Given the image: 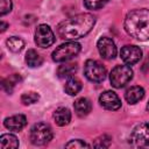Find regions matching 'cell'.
Instances as JSON below:
<instances>
[{
    "label": "cell",
    "mask_w": 149,
    "mask_h": 149,
    "mask_svg": "<svg viewBox=\"0 0 149 149\" xmlns=\"http://www.w3.org/2000/svg\"><path fill=\"white\" fill-rule=\"evenodd\" d=\"M83 85H81V81L76 78V77H70L68 78L65 85H64V91L69 94V95H76L80 90H81Z\"/></svg>",
    "instance_id": "obj_16"
},
{
    "label": "cell",
    "mask_w": 149,
    "mask_h": 149,
    "mask_svg": "<svg viewBox=\"0 0 149 149\" xmlns=\"http://www.w3.org/2000/svg\"><path fill=\"white\" fill-rule=\"evenodd\" d=\"M147 109L149 111V102H148V105H147Z\"/></svg>",
    "instance_id": "obj_28"
},
{
    "label": "cell",
    "mask_w": 149,
    "mask_h": 149,
    "mask_svg": "<svg viewBox=\"0 0 149 149\" xmlns=\"http://www.w3.org/2000/svg\"><path fill=\"white\" fill-rule=\"evenodd\" d=\"M111 142H112L111 136H108V135H101V136H99V137H97L94 140L93 147H95V148H108L109 144H111Z\"/></svg>",
    "instance_id": "obj_23"
},
{
    "label": "cell",
    "mask_w": 149,
    "mask_h": 149,
    "mask_svg": "<svg viewBox=\"0 0 149 149\" xmlns=\"http://www.w3.org/2000/svg\"><path fill=\"white\" fill-rule=\"evenodd\" d=\"M54 120L57 126H66L71 121V112L66 107H58L54 112Z\"/></svg>",
    "instance_id": "obj_13"
},
{
    "label": "cell",
    "mask_w": 149,
    "mask_h": 149,
    "mask_svg": "<svg viewBox=\"0 0 149 149\" xmlns=\"http://www.w3.org/2000/svg\"><path fill=\"white\" fill-rule=\"evenodd\" d=\"M52 139V130L44 122L35 123L30 129V141L35 146H44Z\"/></svg>",
    "instance_id": "obj_4"
},
{
    "label": "cell",
    "mask_w": 149,
    "mask_h": 149,
    "mask_svg": "<svg viewBox=\"0 0 149 149\" xmlns=\"http://www.w3.org/2000/svg\"><path fill=\"white\" fill-rule=\"evenodd\" d=\"M19 147V140L13 134H2L0 137L1 149H15Z\"/></svg>",
    "instance_id": "obj_17"
},
{
    "label": "cell",
    "mask_w": 149,
    "mask_h": 149,
    "mask_svg": "<svg viewBox=\"0 0 149 149\" xmlns=\"http://www.w3.org/2000/svg\"><path fill=\"white\" fill-rule=\"evenodd\" d=\"M0 28H1V31H5V30H6V28H7V23L1 22V23H0Z\"/></svg>",
    "instance_id": "obj_27"
},
{
    "label": "cell",
    "mask_w": 149,
    "mask_h": 149,
    "mask_svg": "<svg viewBox=\"0 0 149 149\" xmlns=\"http://www.w3.org/2000/svg\"><path fill=\"white\" fill-rule=\"evenodd\" d=\"M90 146L87 143H85L81 140H72L70 142H68L65 144V148H74V149H79V148H88Z\"/></svg>",
    "instance_id": "obj_26"
},
{
    "label": "cell",
    "mask_w": 149,
    "mask_h": 149,
    "mask_svg": "<svg viewBox=\"0 0 149 149\" xmlns=\"http://www.w3.org/2000/svg\"><path fill=\"white\" fill-rule=\"evenodd\" d=\"M26 62L28 64V66L30 68H37L42 64L43 58L40 56V54L34 50V49H29L26 54Z\"/></svg>",
    "instance_id": "obj_19"
},
{
    "label": "cell",
    "mask_w": 149,
    "mask_h": 149,
    "mask_svg": "<svg viewBox=\"0 0 149 149\" xmlns=\"http://www.w3.org/2000/svg\"><path fill=\"white\" fill-rule=\"evenodd\" d=\"M84 74L88 80L93 83H100L106 78V69L100 62L87 59L84 65Z\"/></svg>",
    "instance_id": "obj_7"
},
{
    "label": "cell",
    "mask_w": 149,
    "mask_h": 149,
    "mask_svg": "<svg viewBox=\"0 0 149 149\" xmlns=\"http://www.w3.org/2000/svg\"><path fill=\"white\" fill-rule=\"evenodd\" d=\"M6 43H7L8 49H9L10 51H13V52H19V51H21V50L23 49V47H24L23 40L20 38V37H17V36H12V37H9Z\"/></svg>",
    "instance_id": "obj_20"
},
{
    "label": "cell",
    "mask_w": 149,
    "mask_h": 149,
    "mask_svg": "<svg viewBox=\"0 0 149 149\" xmlns=\"http://www.w3.org/2000/svg\"><path fill=\"white\" fill-rule=\"evenodd\" d=\"M125 30L139 41L149 40V9H134L126 15Z\"/></svg>",
    "instance_id": "obj_2"
},
{
    "label": "cell",
    "mask_w": 149,
    "mask_h": 149,
    "mask_svg": "<svg viewBox=\"0 0 149 149\" xmlns=\"http://www.w3.org/2000/svg\"><path fill=\"white\" fill-rule=\"evenodd\" d=\"M100 105L108 111H116L121 107V100L113 91H105L99 97Z\"/></svg>",
    "instance_id": "obj_11"
},
{
    "label": "cell",
    "mask_w": 149,
    "mask_h": 149,
    "mask_svg": "<svg viewBox=\"0 0 149 149\" xmlns=\"http://www.w3.org/2000/svg\"><path fill=\"white\" fill-rule=\"evenodd\" d=\"M97 47L100 56L105 59H113L116 56V47L109 37H106V36L100 37L98 40Z\"/></svg>",
    "instance_id": "obj_9"
},
{
    "label": "cell",
    "mask_w": 149,
    "mask_h": 149,
    "mask_svg": "<svg viewBox=\"0 0 149 149\" xmlns=\"http://www.w3.org/2000/svg\"><path fill=\"white\" fill-rule=\"evenodd\" d=\"M143 97H144V90L141 86H132L125 93V98L129 104H136Z\"/></svg>",
    "instance_id": "obj_14"
},
{
    "label": "cell",
    "mask_w": 149,
    "mask_h": 149,
    "mask_svg": "<svg viewBox=\"0 0 149 149\" xmlns=\"http://www.w3.org/2000/svg\"><path fill=\"white\" fill-rule=\"evenodd\" d=\"M107 2L108 0H84V5L88 9H100Z\"/></svg>",
    "instance_id": "obj_24"
},
{
    "label": "cell",
    "mask_w": 149,
    "mask_h": 149,
    "mask_svg": "<svg viewBox=\"0 0 149 149\" xmlns=\"http://www.w3.org/2000/svg\"><path fill=\"white\" fill-rule=\"evenodd\" d=\"M12 10V0H0V15L3 16Z\"/></svg>",
    "instance_id": "obj_25"
},
{
    "label": "cell",
    "mask_w": 149,
    "mask_h": 149,
    "mask_svg": "<svg viewBox=\"0 0 149 149\" xmlns=\"http://www.w3.org/2000/svg\"><path fill=\"white\" fill-rule=\"evenodd\" d=\"M40 99V95L36 93V92H27V93H23L21 95V101L24 104V105H31V104H35Z\"/></svg>",
    "instance_id": "obj_22"
},
{
    "label": "cell",
    "mask_w": 149,
    "mask_h": 149,
    "mask_svg": "<svg viewBox=\"0 0 149 149\" xmlns=\"http://www.w3.org/2000/svg\"><path fill=\"white\" fill-rule=\"evenodd\" d=\"M120 57L127 65H133L141 59L142 50L136 45H125L120 51Z\"/></svg>",
    "instance_id": "obj_10"
},
{
    "label": "cell",
    "mask_w": 149,
    "mask_h": 149,
    "mask_svg": "<svg viewBox=\"0 0 149 149\" xmlns=\"http://www.w3.org/2000/svg\"><path fill=\"white\" fill-rule=\"evenodd\" d=\"M35 43L41 48H49L55 43V34L48 24H40L36 28Z\"/></svg>",
    "instance_id": "obj_8"
},
{
    "label": "cell",
    "mask_w": 149,
    "mask_h": 149,
    "mask_svg": "<svg viewBox=\"0 0 149 149\" xmlns=\"http://www.w3.org/2000/svg\"><path fill=\"white\" fill-rule=\"evenodd\" d=\"M21 80V78H20V76L19 74H16V73H14V74H12L10 77H8V78H6V79H3L2 80V88L7 92V93H12V91H13V87L15 86V84L17 83V81H20Z\"/></svg>",
    "instance_id": "obj_21"
},
{
    "label": "cell",
    "mask_w": 149,
    "mask_h": 149,
    "mask_svg": "<svg viewBox=\"0 0 149 149\" xmlns=\"http://www.w3.org/2000/svg\"><path fill=\"white\" fill-rule=\"evenodd\" d=\"M81 47L79 43L74 42V41H69L65 42L63 44H61L58 48H56L52 52V59L55 62L62 63V62H66L73 57H76L79 51H80Z\"/></svg>",
    "instance_id": "obj_3"
},
{
    "label": "cell",
    "mask_w": 149,
    "mask_h": 149,
    "mask_svg": "<svg viewBox=\"0 0 149 149\" xmlns=\"http://www.w3.org/2000/svg\"><path fill=\"white\" fill-rule=\"evenodd\" d=\"M3 125L9 130L19 132L27 125V119L22 114H15V115H12L9 118H6L3 121Z\"/></svg>",
    "instance_id": "obj_12"
},
{
    "label": "cell",
    "mask_w": 149,
    "mask_h": 149,
    "mask_svg": "<svg viewBox=\"0 0 149 149\" xmlns=\"http://www.w3.org/2000/svg\"><path fill=\"white\" fill-rule=\"evenodd\" d=\"M73 107H74V111L76 113L79 115V116H85L87 115L91 109H92V104L88 99L86 98H79L74 101L73 104Z\"/></svg>",
    "instance_id": "obj_15"
},
{
    "label": "cell",
    "mask_w": 149,
    "mask_h": 149,
    "mask_svg": "<svg viewBox=\"0 0 149 149\" xmlns=\"http://www.w3.org/2000/svg\"><path fill=\"white\" fill-rule=\"evenodd\" d=\"M77 71V65L73 63H65L58 66L57 69V76L59 78H70Z\"/></svg>",
    "instance_id": "obj_18"
},
{
    "label": "cell",
    "mask_w": 149,
    "mask_h": 149,
    "mask_svg": "<svg viewBox=\"0 0 149 149\" xmlns=\"http://www.w3.org/2000/svg\"><path fill=\"white\" fill-rule=\"evenodd\" d=\"M129 143L135 148H149V123L137 125L130 133Z\"/></svg>",
    "instance_id": "obj_6"
},
{
    "label": "cell",
    "mask_w": 149,
    "mask_h": 149,
    "mask_svg": "<svg viewBox=\"0 0 149 149\" xmlns=\"http://www.w3.org/2000/svg\"><path fill=\"white\" fill-rule=\"evenodd\" d=\"M133 78V70L130 69L129 65H116L111 74H109V80L113 87L115 88H121L126 84H128Z\"/></svg>",
    "instance_id": "obj_5"
},
{
    "label": "cell",
    "mask_w": 149,
    "mask_h": 149,
    "mask_svg": "<svg viewBox=\"0 0 149 149\" xmlns=\"http://www.w3.org/2000/svg\"><path fill=\"white\" fill-rule=\"evenodd\" d=\"M95 23V17L92 14L83 13L72 16L57 26V34L63 40H77L87 35Z\"/></svg>",
    "instance_id": "obj_1"
}]
</instances>
